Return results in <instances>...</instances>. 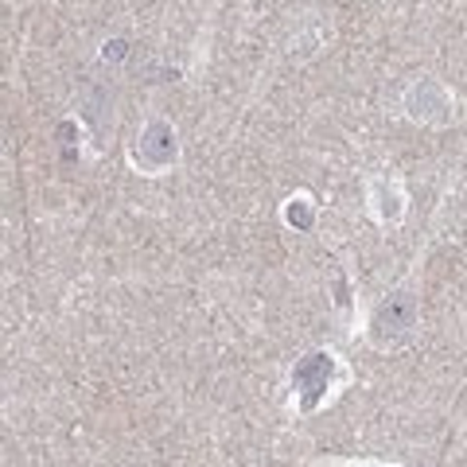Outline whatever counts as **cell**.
Wrapping results in <instances>:
<instances>
[{
  "mask_svg": "<svg viewBox=\"0 0 467 467\" xmlns=\"http://www.w3.org/2000/svg\"><path fill=\"white\" fill-rule=\"evenodd\" d=\"M386 324H393L389 335L409 331V324H413V300H409V296H389V304H382V308H378L374 327L386 331Z\"/></svg>",
  "mask_w": 467,
  "mask_h": 467,
  "instance_id": "obj_1",
  "label": "cell"
}]
</instances>
